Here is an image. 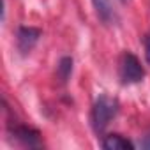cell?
<instances>
[{"mask_svg": "<svg viewBox=\"0 0 150 150\" xmlns=\"http://www.w3.org/2000/svg\"><path fill=\"white\" fill-rule=\"evenodd\" d=\"M118 111V101L115 97H110L106 94L99 96L92 106V113H90V120H92V127L94 131L99 134L103 132L108 124L111 122V118H115Z\"/></svg>", "mask_w": 150, "mask_h": 150, "instance_id": "1", "label": "cell"}, {"mask_svg": "<svg viewBox=\"0 0 150 150\" xmlns=\"http://www.w3.org/2000/svg\"><path fill=\"white\" fill-rule=\"evenodd\" d=\"M145 76V71L138 57L132 53H124L120 60V78L124 83H138Z\"/></svg>", "mask_w": 150, "mask_h": 150, "instance_id": "2", "label": "cell"}, {"mask_svg": "<svg viewBox=\"0 0 150 150\" xmlns=\"http://www.w3.org/2000/svg\"><path fill=\"white\" fill-rule=\"evenodd\" d=\"M41 37V30L39 28H34V27H20L18 28V35H16V41H18V50L27 55L34 50V46L37 44Z\"/></svg>", "mask_w": 150, "mask_h": 150, "instance_id": "3", "label": "cell"}, {"mask_svg": "<svg viewBox=\"0 0 150 150\" xmlns=\"http://www.w3.org/2000/svg\"><path fill=\"white\" fill-rule=\"evenodd\" d=\"M13 134L18 141H21L25 146H41V134L39 131L27 127V125H16L13 129Z\"/></svg>", "mask_w": 150, "mask_h": 150, "instance_id": "4", "label": "cell"}, {"mask_svg": "<svg viewBox=\"0 0 150 150\" xmlns=\"http://www.w3.org/2000/svg\"><path fill=\"white\" fill-rule=\"evenodd\" d=\"M92 4H94V9L103 23L111 25L115 21V9H113L111 0H92Z\"/></svg>", "mask_w": 150, "mask_h": 150, "instance_id": "5", "label": "cell"}, {"mask_svg": "<svg viewBox=\"0 0 150 150\" xmlns=\"http://www.w3.org/2000/svg\"><path fill=\"white\" fill-rule=\"evenodd\" d=\"M103 148L104 150H132L134 145L120 134H110L103 139Z\"/></svg>", "mask_w": 150, "mask_h": 150, "instance_id": "6", "label": "cell"}, {"mask_svg": "<svg viewBox=\"0 0 150 150\" xmlns=\"http://www.w3.org/2000/svg\"><path fill=\"white\" fill-rule=\"evenodd\" d=\"M72 74V58L71 57H64L60 58L58 65H57V76L60 80V83H67Z\"/></svg>", "mask_w": 150, "mask_h": 150, "instance_id": "7", "label": "cell"}, {"mask_svg": "<svg viewBox=\"0 0 150 150\" xmlns=\"http://www.w3.org/2000/svg\"><path fill=\"white\" fill-rule=\"evenodd\" d=\"M145 55H146V62L150 64V35L145 39Z\"/></svg>", "mask_w": 150, "mask_h": 150, "instance_id": "8", "label": "cell"}, {"mask_svg": "<svg viewBox=\"0 0 150 150\" xmlns=\"http://www.w3.org/2000/svg\"><path fill=\"white\" fill-rule=\"evenodd\" d=\"M141 146H143V148H146V150H150V134L141 141Z\"/></svg>", "mask_w": 150, "mask_h": 150, "instance_id": "9", "label": "cell"}, {"mask_svg": "<svg viewBox=\"0 0 150 150\" xmlns=\"http://www.w3.org/2000/svg\"><path fill=\"white\" fill-rule=\"evenodd\" d=\"M122 2H127V0H122Z\"/></svg>", "mask_w": 150, "mask_h": 150, "instance_id": "10", "label": "cell"}]
</instances>
